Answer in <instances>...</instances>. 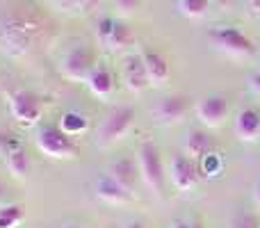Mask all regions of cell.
I'll return each mask as SVG.
<instances>
[{"label":"cell","mask_w":260,"mask_h":228,"mask_svg":"<svg viewBox=\"0 0 260 228\" xmlns=\"http://www.w3.org/2000/svg\"><path fill=\"white\" fill-rule=\"evenodd\" d=\"M50 23L35 5L16 3L0 12V50L25 57L48 37Z\"/></svg>","instance_id":"6da1fadb"},{"label":"cell","mask_w":260,"mask_h":228,"mask_svg":"<svg viewBox=\"0 0 260 228\" xmlns=\"http://www.w3.org/2000/svg\"><path fill=\"white\" fill-rule=\"evenodd\" d=\"M208 44L231 59H247L256 53L253 41L235 25H215L208 32Z\"/></svg>","instance_id":"7a4b0ae2"},{"label":"cell","mask_w":260,"mask_h":228,"mask_svg":"<svg viewBox=\"0 0 260 228\" xmlns=\"http://www.w3.org/2000/svg\"><path fill=\"white\" fill-rule=\"evenodd\" d=\"M133 123H135V108H130V105L112 108L101 119L99 128H96V146L110 148L114 144H119L128 135V130L133 128Z\"/></svg>","instance_id":"3957f363"},{"label":"cell","mask_w":260,"mask_h":228,"mask_svg":"<svg viewBox=\"0 0 260 228\" xmlns=\"http://www.w3.org/2000/svg\"><path fill=\"white\" fill-rule=\"evenodd\" d=\"M137 167H139V178L142 183L151 189L153 194H162L165 189V165H162L160 157V148L155 146L153 142H142L137 146Z\"/></svg>","instance_id":"277c9868"},{"label":"cell","mask_w":260,"mask_h":228,"mask_svg":"<svg viewBox=\"0 0 260 228\" xmlns=\"http://www.w3.org/2000/svg\"><path fill=\"white\" fill-rule=\"evenodd\" d=\"M37 148L53 160H73L78 157V144L59 125H46L37 133Z\"/></svg>","instance_id":"5b68a950"},{"label":"cell","mask_w":260,"mask_h":228,"mask_svg":"<svg viewBox=\"0 0 260 228\" xmlns=\"http://www.w3.org/2000/svg\"><path fill=\"white\" fill-rule=\"evenodd\" d=\"M96 55L87 44H76L64 53L62 62H59V71L67 80L71 82H87L89 73L96 69Z\"/></svg>","instance_id":"8992f818"},{"label":"cell","mask_w":260,"mask_h":228,"mask_svg":"<svg viewBox=\"0 0 260 228\" xmlns=\"http://www.w3.org/2000/svg\"><path fill=\"white\" fill-rule=\"evenodd\" d=\"M7 105H9V114L23 125H35L41 119V112H44L41 99L35 91H27V89H16L9 96Z\"/></svg>","instance_id":"52a82bcc"},{"label":"cell","mask_w":260,"mask_h":228,"mask_svg":"<svg viewBox=\"0 0 260 228\" xmlns=\"http://www.w3.org/2000/svg\"><path fill=\"white\" fill-rule=\"evenodd\" d=\"M194 112H197V119L201 121L203 128L215 130L226 123V119H229V114H231V105H229L226 96L212 94V96H206V99L199 101Z\"/></svg>","instance_id":"ba28073f"},{"label":"cell","mask_w":260,"mask_h":228,"mask_svg":"<svg viewBox=\"0 0 260 228\" xmlns=\"http://www.w3.org/2000/svg\"><path fill=\"white\" fill-rule=\"evenodd\" d=\"M169 178L178 192H189L199 185L201 180V169H199V162L187 157L185 153L174 155L169 162Z\"/></svg>","instance_id":"9c48e42d"},{"label":"cell","mask_w":260,"mask_h":228,"mask_svg":"<svg viewBox=\"0 0 260 228\" xmlns=\"http://www.w3.org/2000/svg\"><path fill=\"white\" fill-rule=\"evenodd\" d=\"M187 108V99L183 96H165L151 108V119L160 125H174L185 119Z\"/></svg>","instance_id":"30bf717a"},{"label":"cell","mask_w":260,"mask_h":228,"mask_svg":"<svg viewBox=\"0 0 260 228\" xmlns=\"http://www.w3.org/2000/svg\"><path fill=\"white\" fill-rule=\"evenodd\" d=\"M121 80L126 85V89L133 91V94H144L151 87V80H148L146 69H144V62H142V55H128V57H123Z\"/></svg>","instance_id":"8fae6325"},{"label":"cell","mask_w":260,"mask_h":228,"mask_svg":"<svg viewBox=\"0 0 260 228\" xmlns=\"http://www.w3.org/2000/svg\"><path fill=\"white\" fill-rule=\"evenodd\" d=\"M108 176H112L126 192L135 194V187H137V180H139L137 157H119V160H114L108 169Z\"/></svg>","instance_id":"7c38bea8"},{"label":"cell","mask_w":260,"mask_h":228,"mask_svg":"<svg viewBox=\"0 0 260 228\" xmlns=\"http://www.w3.org/2000/svg\"><path fill=\"white\" fill-rule=\"evenodd\" d=\"M215 151V137L206 128H192L185 135V155L201 162L208 153Z\"/></svg>","instance_id":"4fadbf2b"},{"label":"cell","mask_w":260,"mask_h":228,"mask_svg":"<svg viewBox=\"0 0 260 228\" xmlns=\"http://www.w3.org/2000/svg\"><path fill=\"white\" fill-rule=\"evenodd\" d=\"M94 189H96V197H99L103 203H108V206H126L130 199H133V194L126 192V189L108 174L96 178Z\"/></svg>","instance_id":"5bb4252c"},{"label":"cell","mask_w":260,"mask_h":228,"mask_svg":"<svg viewBox=\"0 0 260 228\" xmlns=\"http://www.w3.org/2000/svg\"><path fill=\"white\" fill-rule=\"evenodd\" d=\"M235 135H238L242 142H258L260 137V112L253 108H244L235 114L233 121Z\"/></svg>","instance_id":"9a60e30c"},{"label":"cell","mask_w":260,"mask_h":228,"mask_svg":"<svg viewBox=\"0 0 260 228\" xmlns=\"http://www.w3.org/2000/svg\"><path fill=\"white\" fill-rule=\"evenodd\" d=\"M142 62L144 69H146V76L151 80V87H162L167 80H169V64L155 50H142Z\"/></svg>","instance_id":"2e32d148"},{"label":"cell","mask_w":260,"mask_h":228,"mask_svg":"<svg viewBox=\"0 0 260 228\" xmlns=\"http://www.w3.org/2000/svg\"><path fill=\"white\" fill-rule=\"evenodd\" d=\"M87 87H89V91L96 96V99H101V101L110 99L114 91L112 71H110L108 67H103V64H96V69L89 73V78H87Z\"/></svg>","instance_id":"e0dca14e"},{"label":"cell","mask_w":260,"mask_h":228,"mask_svg":"<svg viewBox=\"0 0 260 228\" xmlns=\"http://www.w3.org/2000/svg\"><path fill=\"white\" fill-rule=\"evenodd\" d=\"M103 46L108 50H112V53H126L130 46H135V35L128 27V23L114 18V25H112V30H110L108 39L103 41Z\"/></svg>","instance_id":"ac0fdd59"},{"label":"cell","mask_w":260,"mask_h":228,"mask_svg":"<svg viewBox=\"0 0 260 228\" xmlns=\"http://www.w3.org/2000/svg\"><path fill=\"white\" fill-rule=\"evenodd\" d=\"M5 167H7V171L14 176V178H25V176L30 174L32 162H30L27 151L21 146V144H16L14 148H9V151L5 153Z\"/></svg>","instance_id":"d6986e66"},{"label":"cell","mask_w":260,"mask_h":228,"mask_svg":"<svg viewBox=\"0 0 260 228\" xmlns=\"http://www.w3.org/2000/svg\"><path fill=\"white\" fill-rule=\"evenodd\" d=\"M59 128H62L69 137L76 139L78 135H82L87 130V116L76 112V110H69V112H64L62 119H59Z\"/></svg>","instance_id":"ffe728a7"},{"label":"cell","mask_w":260,"mask_h":228,"mask_svg":"<svg viewBox=\"0 0 260 228\" xmlns=\"http://www.w3.org/2000/svg\"><path fill=\"white\" fill-rule=\"evenodd\" d=\"M178 12L185 18L192 21H201L210 12V0H178Z\"/></svg>","instance_id":"44dd1931"},{"label":"cell","mask_w":260,"mask_h":228,"mask_svg":"<svg viewBox=\"0 0 260 228\" xmlns=\"http://www.w3.org/2000/svg\"><path fill=\"white\" fill-rule=\"evenodd\" d=\"M23 217H25V212H23V206H18V203L0 206V228H18Z\"/></svg>","instance_id":"7402d4cb"},{"label":"cell","mask_w":260,"mask_h":228,"mask_svg":"<svg viewBox=\"0 0 260 228\" xmlns=\"http://www.w3.org/2000/svg\"><path fill=\"white\" fill-rule=\"evenodd\" d=\"M199 169H201V174H206L208 178L219 176L221 171H224V160H221V155H217V153L212 151V153H208L201 162H199Z\"/></svg>","instance_id":"603a6c76"},{"label":"cell","mask_w":260,"mask_h":228,"mask_svg":"<svg viewBox=\"0 0 260 228\" xmlns=\"http://www.w3.org/2000/svg\"><path fill=\"white\" fill-rule=\"evenodd\" d=\"M229 228H260V217L242 210L229 221Z\"/></svg>","instance_id":"cb8c5ba5"},{"label":"cell","mask_w":260,"mask_h":228,"mask_svg":"<svg viewBox=\"0 0 260 228\" xmlns=\"http://www.w3.org/2000/svg\"><path fill=\"white\" fill-rule=\"evenodd\" d=\"M139 5H142V0H114V7L119 9L121 16H130V14H135L139 9Z\"/></svg>","instance_id":"d4e9b609"},{"label":"cell","mask_w":260,"mask_h":228,"mask_svg":"<svg viewBox=\"0 0 260 228\" xmlns=\"http://www.w3.org/2000/svg\"><path fill=\"white\" fill-rule=\"evenodd\" d=\"M55 7L64 9V12H76L78 9V0H50Z\"/></svg>","instance_id":"484cf974"},{"label":"cell","mask_w":260,"mask_h":228,"mask_svg":"<svg viewBox=\"0 0 260 228\" xmlns=\"http://www.w3.org/2000/svg\"><path fill=\"white\" fill-rule=\"evenodd\" d=\"M101 5V0H78V9L80 12H94Z\"/></svg>","instance_id":"4316f807"},{"label":"cell","mask_w":260,"mask_h":228,"mask_svg":"<svg viewBox=\"0 0 260 228\" xmlns=\"http://www.w3.org/2000/svg\"><path fill=\"white\" fill-rule=\"evenodd\" d=\"M249 87H251L253 94L260 96V71H253L251 76H249Z\"/></svg>","instance_id":"83f0119b"},{"label":"cell","mask_w":260,"mask_h":228,"mask_svg":"<svg viewBox=\"0 0 260 228\" xmlns=\"http://www.w3.org/2000/svg\"><path fill=\"white\" fill-rule=\"evenodd\" d=\"M247 12L260 21V0H247Z\"/></svg>","instance_id":"f1b7e54d"},{"label":"cell","mask_w":260,"mask_h":228,"mask_svg":"<svg viewBox=\"0 0 260 228\" xmlns=\"http://www.w3.org/2000/svg\"><path fill=\"white\" fill-rule=\"evenodd\" d=\"M5 203H12V201H9V189H7V185L0 180V206H5Z\"/></svg>","instance_id":"f546056e"},{"label":"cell","mask_w":260,"mask_h":228,"mask_svg":"<svg viewBox=\"0 0 260 228\" xmlns=\"http://www.w3.org/2000/svg\"><path fill=\"white\" fill-rule=\"evenodd\" d=\"M171 228H197V221H189V219H178L171 224Z\"/></svg>","instance_id":"4dcf8cb0"},{"label":"cell","mask_w":260,"mask_h":228,"mask_svg":"<svg viewBox=\"0 0 260 228\" xmlns=\"http://www.w3.org/2000/svg\"><path fill=\"white\" fill-rule=\"evenodd\" d=\"M253 201H256V206L260 208V183L256 185V189H253Z\"/></svg>","instance_id":"1f68e13d"},{"label":"cell","mask_w":260,"mask_h":228,"mask_svg":"<svg viewBox=\"0 0 260 228\" xmlns=\"http://www.w3.org/2000/svg\"><path fill=\"white\" fill-rule=\"evenodd\" d=\"M126 228H146V226H144L142 221H130V224H128Z\"/></svg>","instance_id":"d6a6232c"},{"label":"cell","mask_w":260,"mask_h":228,"mask_svg":"<svg viewBox=\"0 0 260 228\" xmlns=\"http://www.w3.org/2000/svg\"><path fill=\"white\" fill-rule=\"evenodd\" d=\"M62 228H80V226H78V224H64Z\"/></svg>","instance_id":"836d02e7"},{"label":"cell","mask_w":260,"mask_h":228,"mask_svg":"<svg viewBox=\"0 0 260 228\" xmlns=\"http://www.w3.org/2000/svg\"><path fill=\"white\" fill-rule=\"evenodd\" d=\"M258 71H260V64H258Z\"/></svg>","instance_id":"e575fe53"}]
</instances>
